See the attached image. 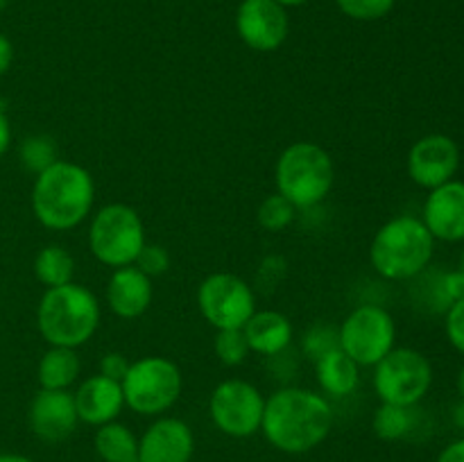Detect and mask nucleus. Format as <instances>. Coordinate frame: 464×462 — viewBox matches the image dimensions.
Masks as SVG:
<instances>
[{
  "instance_id": "obj_5",
  "label": "nucleus",
  "mask_w": 464,
  "mask_h": 462,
  "mask_svg": "<svg viewBox=\"0 0 464 462\" xmlns=\"http://www.w3.org/2000/svg\"><path fill=\"white\" fill-rule=\"evenodd\" d=\"M335 181L331 154L311 140L290 143L276 159V193L297 208H313L324 202Z\"/></svg>"
},
{
  "instance_id": "obj_20",
  "label": "nucleus",
  "mask_w": 464,
  "mask_h": 462,
  "mask_svg": "<svg viewBox=\"0 0 464 462\" xmlns=\"http://www.w3.org/2000/svg\"><path fill=\"white\" fill-rule=\"evenodd\" d=\"M313 365H315L317 385L322 388V392L334 399L349 397L356 392L358 383H361V367L340 347L317 358Z\"/></svg>"
},
{
  "instance_id": "obj_23",
  "label": "nucleus",
  "mask_w": 464,
  "mask_h": 462,
  "mask_svg": "<svg viewBox=\"0 0 464 462\" xmlns=\"http://www.w3.org/2000/svg\"><path fill=\"white\" fill-rule=\"evenodd\" d=\"M34 276L45 288H57V285L71 284L75 276V258L71 256L62 245H45L34 256Z\"/></svg>"
},
{
  "instance_id": "obj_7",
  "label": "nucleus",
  "mask_w": 464,
  "mask_h": 462,
  "mask_svg": "<svg viewBox=\"0 0 464 462\" xmlns=\"http://www.w3.org/2000/svg\"><path fill=\"white\" fill-rule=\"evenodd\" d=\"M121 385L125 406L130 410L145 417H157L179 401L184 376L170 358L145 356L131 362Z\"/></svg>"
},
{
  "instance_id": "obj_11",
  "label": "nucleus",
  "mask_w": 464,
  "mask_h": 462,
  "mask_svg": "<svg viewBox=\"0 0 464 462\" xmlns=\"http://www.w3.org/2000/svg\"><path fill=\"white\" fill-rule=\"evenodd\" d=\"M266 397L254 383L243 379H227L213 388L208 399V415L216 428L229 438H252L261 430Z\"/></svg>"
},
{
  "instance_id": "obj_4",
  "label": "nucleus",
  "mask_w": 464,
  "mask_h": 462,
  "mask_svg": "<svg viewBox=\"0 0 464 462\" xmlns=\"http://www.w3.org/2000/svg\"><path fill=\"white\" fill-rule=\"evenodd\" d=\"M435 238L421 217L397 216L385 222L370 245V263L388 281H408L429 267Z\"/></svg>"
},
{
  "instance_id": "obj_29",
  "label": "nucleus",
  "mask_w": 464,
  "mask_h": 462,
  "mask_svg": "<svg viewBox=\"0 0 464 462\" xmlns=\"http://www.w3.org/2000/svg\"><path fill=\"white\" fill-rule=\"evenodd\" d=\"M397 0H335L340 12L353 21H379L392 12Z\"/></svg>"
},
{
  "instance_id": "obj_28",
  "label": "nucleus",
  "mask_w": 464,
  "mask_h": 462,
  "mask_svg": "<svg viewBox=\"0 0 464 462\" xmlns=\"http://www.w3.org/2000/svg\"><path fill=\"white\" fill-rule=\"evenodd\" d=\"M213 349H216V356L220 358L222 365H227V367L243 365L245 358H247V353H249L247 340H245L243 329L218 331L216 340H213Z\"/></svg>"
},
{
  "instance_id": "obj_21",
  "label": "nucleus",
  "mask_w": 464,
  "mask_h": 462,
  "mask_svg": "<svg viewBox=\"0 0 464 462\" xmlns=\"http://www.w3.org/2000/svg\"><path fill=\"white\" fill-rule=\"evenodd\" d=\"M82 362L77 349L71 347H50L41 356L36 367V379L44 390H68L80 379Z\"/></svg>"
},
{
  "instance_id": "obj_41",
  "label": "nucleus",
  "mask_w": 464,
  "mask_h": 462,
  "mask_svg": "<svg viewBox=\"0 0 464 462\" xmlns=\"http://www.w3.org/2000/svg\"><path fill=\"white\" fill-rule=\"evenodd\" d=\"M458 270H460L462 274H464V252H462V256H460V267H458Z\"/></svg>"
},
{
  "instance_id": "obj_16",
  "label": "nucleus",
  "mask_w": 464,
  "mask_h": 462,
  "mask_svg": "<svg viewBox=\"0 0 464 462\" xmlns=\"http://www.w3.org/2000/svg\"><path fill=\"white\" fill-rule=\"evenodd\" d=\"M421 222L435 240H464V181L451 179L430 190L421 208Z\"/></svg>"
},
{
  "instance_id": "obj_40",
  "label": "nucleus",
  "mask_w": 464,
  "mask_h": 462,
  "mask_svg": "<svg viewBox=\"0 0 464 462\" xmlns=\"http://www.w3.org/2000/svg\"><path fill=\"white\" fill-rule=\"evenodd\" d=\"M276 3L284 5V7H297V5L308 3V0H276Z\"/></svg>"
},
{
  "instance_id": "obj_24",
  "label": "nucleus",
  "mask_w": 464,
  "mask_h": 462,
  "mask_svg": "<svg viewBox=\"0 0 464 462\" xmlns=\"http://www.w3.org/2000/svg\"><path fill=\"white\" fill-rule=\"evenodd\" d=\"M412 426H415V408L392 406V403H381L374 412V419H372L376 438L385 439V442H397V439L408 438Z\"/></svg>"
},
{
  "instance_id": "obj_31",
  "label": "nucleus",
  "mask_w": 464,
  "mask_h": 462,
  "mask_svg": "<svg viewBox=\"0 0 464 462\" xmlns=\"http://www.w3.org/2000/svg\"><path fill=\"white\" fill-rule=\"evenodd\" d=\"M444 331L453 349L464 356V297L447 308V320H444Z\"/></svg>"
},
{
  "instance_id": "obj_26",
  "label": "nucleus",
  "mask_w": 464,
  "mask_h": 462,
  "mask_svg": "<svg viewBox=\"0 0 464 462\" xmlns=\"http://www.w3.org/2000/svg\"><path fill=\"white\" fill-rule=\"evenodd\" d=\"M256 217L263 229L272 231V234H279V231H285L293 225L295 217H297V207L279 193L267 195L261 202V207H258Z\"/></svg>"
},
{
  "instance_id": "obj_33",
  "label": "nucleus",
  "mask_w": 464,
  "mask_h": 462,
  "mask_svg": "<svg viewBox=\"0 0 464 462\" xmlns=\"http://www.w3.org/2000/svg\"><path fill=\"white\" fill-rule=\"evenodd\" d=\"M131 362L127 361L125 353L121 351H107L102 353V358H100V371L98 374L107 376V379H113L121 383L122 379H125L127 370H130Z\"/></svg>"
},
{
  "instance_id": "obj_1",
  "label": "nucleus",
  "mask_w": 464,
  "mask_h": 462,
  "mask_svg": "<svg viewBox=\"0 0 464 462\" xmlns=\"http://www.w3.org/2000/svg\"><path fill=\"white\" fill-rule=\"evenodd\" d=\"M334 426L326 397L304 388H281L266 399L261 433L281 453L299 456L320 447Z\"/></svg>"
},
{
  "instance_id": "obj_2",
  "label": "nucleus",
  "mask_w": 464,
  "mask_h": 462,
  "mask_svg": "<svg viewBox=\"0 0 464 462\" xmlns=\"http://www.w3.org/2000/svg\"><path fill=\"white\" fill-rule=\"evenodd\" d=\"M95 181L84 166L57 159L34 177L32 213L50 231H71L91 216Z\"/></svg>"
},
{
  "instance_id": "obj_6",
  "label": "nucleus",
  "mask_w": 464,
  "mask_h": 462,
  "mask_svg": "<svg viewBox=\"0 0 464 462\" xmlns=\"http://www.w3.org/2000/svg\"><path fill=\"white\" fill-rule=\"evenodd\" d=\"M145 243V225L130 204H107L91 217L89 249L102 265L113 270L134 265Z\"/></svg>"
},
{
  "instance_id": "obj_38",
  "label": "nucleus",
  "mask_w": 464,
  "mask_h": 462,
  "mask_svg": "<svg viewBox=\"0 0 464 462\" xmlns=\"http://www.w3.org/2000/svg\"><path fill=\"white\" fill-rule=\"evenodd\" d=\"M453 421H456L458 428L464 430V399H460V403L453 408Z\"/></svg>"
},
{
  "instance_id": "obj_35",
  "label": "nucleus",
  "mask_w": 464,
  "mask_h": 462,
  "mask_svg": "<svg viewBox=\"0 0 464 462\" xmlns=\"http://www.w3.org/2000/svg\"><path fill=\"white\" fill-rule=\"evenodd\" d=\"M9 145H12V125H9L7 111H5V107L0 104V157L7 152Z\"/></svg>"
},
{
  "instance_id": "obj_9",
  "label": "nucleus",
  "mask_w": 464,
  "mask_h": 462,
  "mask_svg": "<svg viewBox=\"0 0 464 462\" xmlns=\"http://www.w3.org/2000/svg\"><path fill=\"white\" fill-rule=\"evenodd\" d=\"M433 385V365L421 351L394 347L374 365V390L381 403L415 408Z\"/></svg>"
},
{
  "instance_id": "obj_12",
  "label": "nucleus",
  "mask_w": 464,
  "mask_h": 462,
  "mask_svg": "<svg viewBox=\"0 0 464 462\" xmlns=\"http://www.w3.org/2000/svg\"><path fill=\"white\" fill-rule=\"evenodd\" d=\"M288 14L276 0H243L236 12V30L256 53H275L288 39Z\"/></svg>"
},
{
  "instance_id": "obj_18",
  "label": "nucleus",
  "mask_w": 464,
  "mask_h": 462,
  "mask_svg": "<svg viewBox=\"0 0 464 462\" xmlns=\"http://www.w3.org/2000/svg\"><path fill=\"white\" fill-rule=\"evenodd\" d=\"M154 299V285L148 274L136 265L113 270L107 284V306L121 320H136L145 315Z\"/></svg>"
},
{
  "instance_id": "obj_30",
  "label": "nucleus",
  "mask_w": 464,
  "mask_h": 462,
  "mask_svg": "<svg viewBox=\"0 0 464 462\" xmlns=\"http://www.w3.org/2000/svg\"><path fill=\"white\" fill-rule=\"evenodd\" d=\"M134 265L139 267L143 274H148L150 279H152V276H161L166 274L168 267H170V254H168V249L161 247V245L145 243V247L140 249Z\"/></svg>"
},
{
  "instance_id": "obj_22",
  "label": "nucleus",
  "mask_w": 464,
  "mask_h": 462,
  "mask_svg": "<svg viewBox=\"0 0 464 462\" xmlns=\"http://www.w3.org/2000/svg\"><path fill=\"white\" fill-rule=\"evenodd\" d=\"M93 447L104 462H139V438L121 421L98 426Z\"/></svg>"
},
{
  "instance_id": "obj_17",
  "label": "nucleus",
  "mask_w": 464,
  "mask_h": 462,
  "mask_svg": "<svg viewBox=\"0 0 464 462\" xmlns=\"http://www.w3.org/2000/svg\"><path fill=\"white\" fill-rule=\"evenodd\" d=\"M77 406V417L89 426H102L116 421L125 408V394L118 380L107 379L102 374H93L80 383L77 392H72Z\"/></svg>"
},
{
  "instance_id": "obj_32",
  "label": "nucleus",
  "mask_w": 464,
  "mask_h": 462,
  "mask_svg": "<svg viewBox=\"0 0 464 462\" xmlns=\"http://www.w3.org/2000/svg\"><path fill=\"white\" fill-rule=\"evenodd\" d=\"M438 302L444 303V308H449L451 303H456L458 299L464 297V274L460 270L444 272L438 281Z\"/></svg>"
},
{
  "instance_id": "obj_25",
  "label": "nucleus",
  "mask_w": 464,
  "mask_h": 462,
  "mask_svg": "<svg viewBox=\"0 0 464 462\" xmlns=\"http://www.w3.org/2000/svg\"><path fill=\"white\" fill-rule=\"evenodd\" d=\"M18 159H21V166L25 168L30 175L36 177L39 172H44L45 168H50L59 159L57 143L45 134L27 136L21 143V148H18Z\"/></svg>"
},
{
  "instance_id": "obj_15",
  "label": "nucleus",
  "mask_w": 464,
  "mask_h": 462,
  "mask_svg": "<svg viewBox=\"0 0 464 462\" xmlns=\"http://www.w3.org/2000/svg\"><path fill=\"white\" fill-rule=\"evenodd\" d=\"M193 453V428L177 417H159L139 439V462H190Z\"/></svg>"
},
{
  "instance_id": "obj_27",
  "label": "nucleus",
  "mask_w": 464,
  "mask_h": 462,
  "mask_svg": "<svg viewBox=\"0 0 464 462\" xmlns=\"http://www.w3.org/2000/svg\"><path fill=\"white\" fill-rule=\"evenodd\" d=\"M338 347V329H335L334 324H326V322H315V324L308 326L302 335V351L306 353V358H311L313 362Z\"/></svg>"
},
{
  "instance_id": "obj_39",
  "label": "nucleus",
  "mask_w": 464,
  "mask_h": 462,
  "mask_svg": "<svg viewBox=\"0 0 464 462\" xmlns=\"http://www.w3.org/2000/svg\"><path fill=\"white\" fill-rule=\"evenodd\" d=\"M458 394H460V399H464V365L460 374H458Z\"/></svg>"
},
{
  "instance_id": "obj_8",
  "label": "nucleus",
  "mask_w": 464,
  "mask_h": 462,
  "mask_svg": "<svg viewBox=\"0 0 464 462\" xmlns=\"http://www.w3.org/2000/svg\"><path fill=\"white\" fill-rule=\"evenodd\" d=\"M340 349L358 367H374L397 342V322L379 303H361L338 326Z\"/></svg>"
},
{
  "instance_id": "obj_3",
  "label": "nucleus",
  "mask_w": 464,
  "mask_h": 462,
  "mask_svg": "<svg viewBox=\"0 0 464 462\" xmlns=\"http://www.w3.org/2000/svg\"><path fill=\"white\" fill-rule=\"evenodd\" d=\"M100 317L102 308L98 297L75 281L45 288L36 306V326L50 347H82L95 335Z\"/></svg>"
},
{
  "instance_id": "obj_10",
  "label": "nucleus",
  "mask_w": 464,
  "mask_h": 462,
  "mask_svg": "<svg viewBox=\"0 0 464 462\" xmlns=\"http://www.w3.org/2000/svg\"><path fill=\"white\" fill-rule=\"evenodd\" d=\"M198 308L213 329H243L256 313V294L231 272H213L198 285Z\"/></svg>"
},
{
  "instance_id": "obj_34",
  "label": "nucleus",
  "mask_w": 464,
  "mask_h": 462,
  "mask_svg": "<svg viewBox=\"0 0 464 462\" xmlns=\"http://www.w3.org/2000/svg\"><path fill=\"white\" fill-rule=\"evenodd\" d=\"M438 462H464V438L447 444L438 456Z\"/></svg>"
},
{
  "instance_id": "obj_13",
  "label": "nucleus",
  "mask_w": 464,
  "mask_h": 462,
  "mask_svg": "<svg viewBox=\"0 0 464 462\" xmlns=\"http://www.w3.org/2000/svg\"><path fill=\"white\" fill-rule=\"evenodd\" d=\"M460 148L447 134H426L408 152V175L417 186L433 190L456 177Z\"/></svg>"
},
{
  "instance_id": "obj_37",
  "label": "nucleus",
  "mask_w": 464,
  "mask_h": 462,
  "mask_svg": "<svg viewBox=\"0 0 464 462\" xmlns=\"http://www.w3.org/2000/svg\"><path fill=\"white\" fill-rule=\"evenodd\" d=\"M0 462H34V460L27 456H21V453H0Z\"/></svg>"
},
{
  "instance_id": "obj_36",
  "label": "nucleus",
  "mask_w": 464,
  "mask_h": 462,
  "mask_svg": "<svg viewBox=\"0 0 464 462\" xmlns=\"http://www.w3.org/2000/svg\"><path fill=\"white\" fill-rule=\"evenodd\" d=\"M12 62H14L12 41H9L5 34H0V77L12 68Z\"/></svg>"
},
{
  "instance_id": "obj_19",
  "label": "nucleus",
  "mask_w": 464,
  "mask_h": 462,
  "mask_svg": "<svg viewBox=\"0 0 464 462\" xmlns=\"http://www.w3.org/2000/svg\"><path fill=\"white\" fill-rule=\"evenodd\" d=\"M249 351L258 356H279L290 347L295 338L293 322L279 311H256L243 326Z\"/></svg>"
},
{
  "instance_id": "obj_14",
  "label": "nucleus",
  "mask_w": 464,
  "mask_h": 462,
  "mask_svg": "<svg viewBox=\"0 0 464 462\" xmlns=\"http://www.w3.org/2000/svg\"><path fill=\"white\" fill-rule=\"evenodd\" d=\"M27 424L32 433L44 442L57 444L71 438L80 424L72 392L41 388L27 408Z\"/></svg>"
}]
</instances>
